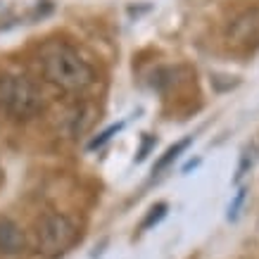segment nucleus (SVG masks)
Masks as SVG:
<instances>
[{"instance_id": "obj_2", "label": "nucleus", "mask_w": 259, "mask_h": 259, "mask_svg": "<svg viewBox=\"0 0 259 259\" xmlns=\"http://www.w3.org/2000/svg\"><path fill=\"white\" fill-rule=\"evenodd\" d=\"M0 107L12 119H33L43 112V93L22 74H0Z\"/></svg>"}, {"instance_id": "obj_10", "label": "nucleus", "mask_w": 259, "mask_h": 259, "mask_svg": "<svg viewBox=\"0 0 259 259\" xmlns=\"http://www.w3.org/2000/svg\"><path fill=\"white\" fill-rule=\"evenodd\" d=\"M243 197H245V188L236 195V200H233V204H231V209H228V217H231V219L238 214V207H240V202H243Z\"/></svg>"}, {"instance_id": "obj_8", "label": "nucleus", "mask_w": 259, "mask_h": 259, "mask_svg": "<svg viewBox=\"0 0 259 259\" xmlns=\"http://www.w3.org/2000/svg\"><path fill=\"white\" fill-rule=\"evenodd\" d=\"M166 209H169V204H166V202L152 204V207H150V212H148V217H145V219H143V224H141L143 231H148V228H152V226H157L159 221L166 217Z\"/></svg>"}, {"instance_id": "obj_9", "label": "nucleus", "mask_w": 259, "mask_h": 259, "mask_svg": "<svg viewBox=\"0 0 259 259\" xmlns=\"http://www.w3.org/2000/svg\"><path fill=\"white\" fill-rule=\"evenodd\" d=\"M155 145H157V138H155V136H150V134L143 136V143H141V150H138V155H136V162H143V159L148 157V152L155 148Z\"/></svg>"}, {"instance_id": "obj_1", "label": "nucleus", "mask_w": 259, "mask_h": 259, "mask_svg": "<svg viewBox=\"0 0 259 259\" xmlns=\"http://www.w3.org/2000/svg\"><path fill=\"white\" fill-rule=\"evenodd\" d=\"M40 69L46 81L67 93H79L93 86L95 71L71 46L62 40H48L40 48Z\"/></svg>"}, {"instance_id": "obj_4", "label": "nucleus", "mask_w": 259, "mask_h": 259, "mask_svg": "<svg viewBox=\"0 0 259 259\" xmlns=\"http://www.w3.org/2000/svg\"><path fill=\"white\" fill-rule=\"evenodd\" d=\"M228 36H233L236 43H259V8L247 10L233 19L228 26Z\"/></svg>"}, {"instance_id": "obj_5", "label": "nucleus", "mask_w": 259, "mask_h": 259, "mask_svg": "<svg viewBox=\"0 0 259 259\" xmlns=\"http://www.w3.org/2000/svg\"><path fill=\"white\" fill-rule=\"evenodd\" d=\"M24 231L17 221L3 217L0 219V252L3 254H19L24 250Z\"/></svg>"}, {"instance_id": "obj_3", "label": "nucleus", "mask_w": 259, "mask_h": 259, "mask_svg": "<svg viewBox=\"0 0 259 259\" xmlns=\"http://www.w3.org/2000/svg\"><path fill=\"white\" fill-rule=\"evenodd\" d=\"M76 240V224L62 212H50L36 226V247L46 257L62 254Z\"/></svg>"}, {"instance_id": "obj_6", "label": "nucleus", "mask_w": 259, "mask_h": 259, "mask_svg": "<svg viewBox=\"0 0 259 259\" xmlns=\"http://www.w3.org/2000/svg\"><path fill=\"white\" fill-rule=\"evenodd\" d=\"M190 143H193V136H188V138H183V141H179V143H174L171 148H166V152L157 159V164L152 166V174H162V171H164L166 166L171 164L174 159L179 157V155H181V152H183L186 148H188Z\"/></svg>"}, {"instance_id": "obj_7", "label": "nucleus", "mask_w": 259, "mask_h": 259, "mask_svg": "<svg viewBox=\"0 0 259 259\" xmlns=\"http://www.w3.org/2000/svg\"><path fill=\"white\" fill-rule=\"evenodd\" d=\"M121 128H124V121H117V124H110V126H107V128H105V131H100V134L95 136V138H91V141H88L86 150H88V152H95V150H98V148H102L105 143L110 141L112 136H117L119 131H121Z\"/></svg>"}]
</instances>
